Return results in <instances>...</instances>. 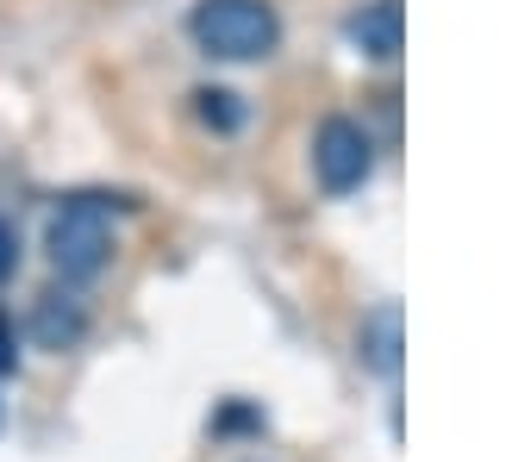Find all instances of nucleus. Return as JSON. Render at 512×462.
Instances as JSON below:
<instances>
[{"mask_svg":"<svg viewBox=\"0 0 512 462\" xmlns=\"http://www.w3.org/2000/svg\"><path fill=\"white\" fill-rule=\"evenodd\" d=\"M132 207L125 194H69L57 213H50L44 250L50 269H57L63 288H88V281L113 263V219Z\"/></svg>","mask_w":512,"mask_h":462,"instance_id":"obj_1","label":"nucleus"},{"mask_svg":"<svg viewBox=\"0 0 512 462\" xmlns=\"http://www.w3.org/2000/svg\"><path fill=\"white\" fill-rule=\"evenodd\" d=\"M82 331H88V306L75 300V288H50L38 300V313H32L38 350H75V344H82Z\"/></svg>","mask_w":512,"mask_h":462,"instance_id":"obj_5","label":"nucleus"},{"mask_svg":"<svg viewBox=\"0 0 512 462\" xmlns=\"http://www.w3.org/2000/svg\"><path fill=\"white\" fill-rule=\"evenodd\" d=\"M0 375H19V331H13V313H0Z\"/></svg>","mask_w":512,"mask_h":462,"instance_id":"obj_8","label":"nucleus"},{"mask_svg":"<svg viewBox=\"0 0 512 462\" xmlns=\"http://www.w3.org/2000/svg\"><path fill=\"white\" fill-rule=\"evenodd\" d=\"M350 44L363 50L369 63H394L400 44H406L400 0H369V7H356V13H350Z\"/></svg>","mask_w":512,"mask_h":462,"instance_id":"obj_4","label":"nucleus"},{"mask_svg":"<svg viewBox=\"0 0 512 462\" xmlns=\"http://www.w3.org/2000/svg\"><path fill=\"white\" fill-rule=\"evenodd\" d=\"M356 356H363V369L375 375H400V306H375V313L363 319V331H356Z\"/></svg>","mask_w":512,"mask_h":462,"instance_id":"obj_6","label":"nucleus"},{"mask_svg":"<svg viewBox=\"0 0 512 462\" xmlns=\"http://www.w3.org/2000/svg\"><path fill=\"white\" fill-rule=\"evenodd\" d=\"M194 113H200L207 132H238V125H244V107H238L232 88H200L194 94Z\"/></svg>","mask_w":512,"mask_h":462,"instance_id":"obj_7","label":"nucleus"},{"mask_svg":"<svg viewBox=\"0 0 512 462\" xmlns=\"http://www.w3.org/2000/svg\"><path fill=\"white\" fill-rule=\"evenodd\" d=\"M188 32L219 63H256L281 44V13L269 0H194Z\"/></svg>","mask_w":512,"mask_h":462,"instance_id":"obj_2","label":"nucleus"},{"mask_svg":"<svg viewBox=\"0 0 512 462\" xmlns=\"http://www.w3.org/2000/svg\"><path fill=\"white\" fill-rule=\"evenodd\" d=\"M13 269H19V238H13V225L0 219V281H13Z\"/></svg>","mask_w":512,"mask_h":462,"instance_id":"obj_9","label":"nucleus"},{"mask_svg":"<svg viewBox=\"0 0 512 462\" xmlns=\"http://www.w3.org/2000/svg\"><path fill=\"white\" fill-rule=\"evenodd\" d=\"M313 175H319L325 194H356L375 175V138L350 113L319 119V132H313Z\"/></svg>","mask_w":512,"mask_h":462,"instance_id":"obj_3","label":"nucleus"}]
</instances>
